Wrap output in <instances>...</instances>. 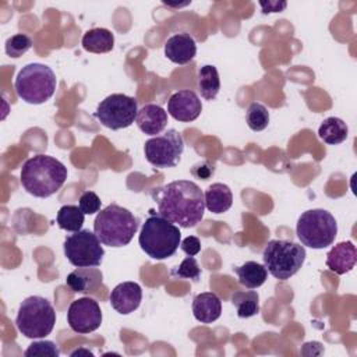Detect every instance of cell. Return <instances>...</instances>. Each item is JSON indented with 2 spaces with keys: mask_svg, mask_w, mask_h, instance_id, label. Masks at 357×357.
<instances>
[{
  "mask_svg": "<svg viewBox=\"0 0 357 357\" xmlns=\"http://www.w3.org/2000/svg\"><path fill=\"white\" fill-rule=\"evenodd\" d=\"M326 266L336 275L350 272L357 262V250L351 241H342L333 245L326 254Z\"/></svg>",
  "mask_w": 357,
  "mask_h": 357,
  "instance_id": "2e32d148",
  "label": "cell"
},
{
  "mask_svg": "<svg viewBox=\"0 0 357 357\" xmlns=\"http://www.w3.org/2000/svg\"><path fill=\"white\" fill-rule=\"evenodd\" d=\"M296 234L303 245L322 250L335 241L337 223L333 215L325 209H308L300 215Z\"/></svg>",
  "mask_w": 357,
  "mask_h": 357,
  "instance_id": "ba28073f",
  "label": "cell"
},
{
  "mask_svg": "<svg viewBox=\"0 0 357 357\" xmlns=\"http://www.w3.org/2000/svg\"><path fill=\"white\" fill-rule=\"evenodd\" d=\"M245 121L252 131H262L269 124V112L262 103L254 102L247 109Z\"/></svg>",
  "mask_w": 357,
  "mask_h": 357,
  "instance_id": "4316f807",
  "label": "cell"
},
{
  "mask_svg": "<svg viewBox=\"0 0 357 357\" xmlns=\"http://www.w3.org/2000/svg\"><path fill=\"white\" fill-rule=\"evenodd\" d=\"M20 180L28 194L47 198L60 190L67 180V167L49 155H35L24 162Z\"/></svg>",
  "mask_w": 357,
  "mask_h": 357,
  "instance_id": "7a4b0ae2",
  "label": "cell"
},
{
  "mask_svg": "<svg viewBox=\"0 0 357 357\" xmlns=\"http://www.w3.org/2000/svg\"><path fill=\"white\" fill-rule=\"evenodd\" d=\"M198 92L206 100H213L220 89V79L219 73L215 66L206 64L199 68L198 71V81H197Z\"/></svg>",
  "mask_w": 357,
  "mask_h": 357,
  "instance_id": "cb8c5ba5",
  "label": "cell"
},
{
  "mask_svg": "<svg viewBox=\"0 0 357 357\" xmlns=\"http://www.w3.org/2000/svg\"><path fill=\"white\" fill-rule=\"evenodd\" d=\"M82 47L91 53H107L114 46V35L106 28H92L82 36Z\"/></svg>",
  "mask_w": 357,
  "mask_h": 357,
  "instance_id": "44dd1931",
  "label": "cell"
},
{
  "mask_svg": "<svg viewBox=\"0 0 357 357\" xmlns=\"http://www.w3.org/2000/svg\"><path fill=\"white\" fill-rule=\"evenodd\" d=\"M231 304L236 307L237 317L251 318L259 312V296L254 290H237L231 294Z\"/></svg>",
  "mask_w": 357,
  "mask_h": 357,
  "instance_id": "d4e9b609",
  "label": "cell"
},
{
  "mask_svg": "<svg viewBox=\"0 0 357 357\" xmlns=\"http://www.w3.org/2000/svg\"><path fill=\"white\" fill-rule=\"evenodd\" d=\"M100 198L98 197L96 192L93 191H85L82 192V195L79 197V202L78 206L79 209L85 213V215H93L96 212L100 211Z\"/></svg>",
  "mask_w": 357,
  "mask_h": 357,
  "instance_id": "4dcf8cb0",
  "label": "cell"
},
{
  "mask_svg": "<svg viewBox=\"0 0 357 357\" xmlns=\"http://www.w3.org/2000/svg\"><path fill=\"white\" fill-rule=\"evenodd\" d=\"M215 173V163L211 160H202L198 162L191 167V174L201 180H208Z\"/></svg>",
  "mask_w": 357,
  "mask_h": 357,
  "instance_id": "1f68e13d",
  "label": "cell"
},
{
  "mask_svg": "<svg viewBox=\"0 0 357 357\" xmlns=\"http://www.w3.org/2000/svg\"><path fill=\"white\" fill-rule=\"evenodd\" d=\"M307 252L304 245L290 240H269L262 259L266 271L279 280H287L303 266Z\"/></svg>",
  "mask_w": 357,
  "mask_h": 357,
  "instance_id": "52a82bcc",
  "label": "cell"
},
{
  "mask_svg": "<svg viewBox=\"0 0 357 357\" xmlns=\"http://www.w3.org/2000/svg\"><path fill=\"white\" fill-rule=\"evenodd\" d=\"M103 275L98 268L93 266H84L77 268L67 275L66 283L70 290L75 293L89 294L96 291V289L102 284Z\"/></svg>",
  "mask_w": 357,
  "mask_h": 357,
  "instance_id": "ac0fdd59",
  "label": "cell"
},
{
  "mask_svg": "<svg viewBox=\"0 0 357 357\" xmlns=\"http://www.w3.org/2000/svg\"><path fill=\"white\" fill-rule=\"evenodd\" d=\"M319 138L329 145H339L346 141L349 135L347 124L339 117H328L325 119L318 128Z\"/></svg>",
  "mask_w": 357,
  "mask_h": 357,
  "instance_id": "603a6c76",
  "label": "cell"
},
{
  "mask_svg": "<svg viewBox=\"0 0 357 357\" xmlns=\"http://www.w3.org/2000/svg\"><path fill=\"white\" fill-rule=\"evenodd\" d=\"M84 212L77 205H63L56 216V222L60 229L66 231H78L84 225Z\"/></svg>",
  "mask_w": 357,
  "mask_h": 357,
  "instance_id": "484cf974",
  "label": "cell"
},
{
  "mask_svg": "<svg viewBox=\"0 0 357 357\" xmlns=\"http://www.w3.org/2000/svg\"><path fill=\"white\" fill-rule=\"evenodd\" d=\"M184 151V139L181 134L170 128L165 134L155 135L145 141V159L155 167L169 169L178 165Z\"/></svg>",
  "mask_w": 357,
  "mask_h": 357,
  "instance_id": "8fae6325",
  "label": "cell"
},
{
  "mask_svg": "<svg viewBox=\"0 0 357 357\" xmlns=\"http://www.w3.org/2000/svg\"><path fill=\"white\" fill-rule=\"evenodd\" d=\"M158 213L180 227H195L204 218V192L190 180H176L152 191Z\"/></svg>",
  "mask_w": 357,
  "mask_h": 357,
  "instance_id": "6da1fadb",
  "label": "cell"
},
{
  "mask_svg": "<svg viewBox=\"0 0 357 357\" xmlns=\"http://www.w3.org/2000/svg\"><path fill=\"white\" fill-rule=\"evenodd\" d=\"M56 324V311L42 296L26 297L18 308L15 325L20 333L29 339H42L50 335Z\"/></svg>",
  "mask_w": 357,
  "mask_h": 357,
  "instance_id": "8992f818",
  "label": "cell"
},
{
  "mask_svg": "<svg viewBox=\"0 0 357 357\" xmlns=\"http://www.w3.org/2000/svg\"><path fill=\"white\" fill-rule=\"evenodd\" d=\"M112 307L121 315L134 312L142 300V289L135 282L119 283L109 296Z\"/></svg>",
  "mask_w": 357,
  "mask_h": 357,
  "instance_id": "5bb4252c",
  "label": "cell"
},
{
  "mask_svg": "<svg viewBox=\"0 0 357 357\" xmlns=\"http://www.w3.org/2000/svg\"><path fill=\"white\" fill-rule=\"evenodd\" d=\"M191 307L194 318L202 324H212L222 314V301L213 291L197 294Z\"/></svg>",
  "mask_w": 357,
  "mask_h": 357,
  "instance_id": "d6986e66",
  "label": "cell"
},
{
  "mask_svg": "<svg viewBox=\"0 0 357 357\" xmlns=\"http://www.w3.org/2000/svg\"><path fill=\"white\" fill-rule=\"evenodd\" d=\"M141 250L152 259L170 258L181 243L180 229L159 213L145 219L138 237Z\"/></svg>",
  "mask_w": 357,
  "mask_h": 357,
  "instance_id": "277c9868",
  "label": "cell"
},
{
  "mask_svg": "<svg viewBox=\"0 0 357 357\" xmlns=\"http://www.w3.org/2000/svg\"><path fill=\"white\" fill-rule=\"evenodd\" d=\"M32 47V39L25 33H15L6 40V53L13 59H18Z\"/></svg>",
  "mask_w": 357,
  "mask_h": 357,
  "instance_id": "83f0119b",
  "label": "cell"
},
{
  "mask_svg": "<svg viewBox=\"0 0 357 357\" xmlns=\"http://www.w3.org/2000/svg\"><path fill=\"white\" fill-rule=\"evenodd\" d=\"M238 278V283L247 289H257L265 283L268 279V271L265 265L255 261H247L240 266L233 268Z\"/></svg>",
  "mask_w": 357,
  "mask_h": 357,
  "instance_id": "7402d4cb",
  "label": "cell"
},
{
  "mask_svg": "<svg viewBox=\"0 0 357 357\" xmlns=\"http://www.w3.org/2000/svg\"><path fill=\"white\" fill-rule=\"evenodd\" d=\"M70 356H71V357H75V356H93V353L89 351V350H86V349H77V350L71 351Z\"/></svg>",
  "mask_w": 357,
  "mask_h": 357,
  "instance_id": "e575fe53",
  "label": "cell"
},
{
  "mask_svg": "<svg viewBox=\"0 0 357 357\" xmlns=\"http://www.w3.org/2000/svg\"><path fill=\"white\" fill-rule=\"evenodd\" d=\"M60 350L57 344L52 340H36L28 346V349L24 351V356L26 357H35V356H47V357H59Z\"/></svg>",
  "mask_w": 357,
  "mask_h": 357,
  "instance_id": "f546056e",
  "label": "cell"
},
{
  "mask_svg": "<svg viewBox=\"0 0 357 357\" xmlns=\"http://www.w3.org/2000/svg\"><path fill=\"white\" fill-rule=\"evenodd\" d=\"M259 6L262 8L264 14H271V13H280L287 7L286 1H259Z\"/></svg>",
  "mask_w": 357,
  "mask_h": 357,
  "instance_id": "836d02e7",
  "label": "cell"
},
{
  "mask_svg": "<svg viewBox=\"0 0 357 357\" xmlns=\"http://www.w3.org/2000/svg\"><path fill=\"white\" fill-rule=\"evenodd\" d=\"M197 54V43L194 38L187 33H176L165 43V56L176 64H187Z\"/></svg>",
  "mask_w": 357,
  "mask_h": 357,
  "instance_id": "9a60e30c",
  "label": "cell"
},
{
  "mask_svg": "<svg viewBox=\"0 0 357 357\" xmlns=\"http://www.w3.org/2000/svg\"><path fill=\"white\" fill-rule=\"evenodd\" d=\"M205 208L212 213L227 212L233 204V194L229 185L223 183L211 184L204 194Z\"/></svg>",
  "mask_w": 357,
  "mask_h": 357,
  "instance_id": "ffe728a7",
  "label": "cell"
},
{
  "mask_svg": "<svg viewBox=\"0 0 357 357\" xmlns=\"http://www.w3.org/2000/svg\"><path fill=\"white\" fill-rule=\"evenodd\" d=\"M180 247L187 254V257H195L201 251V241L195 236H187L181 240Z\"/></svg>",
  "mask_w": 357,
  "mask_h": 357,
  "instance_id": "d6a6232c",
  "label": "cell"
},
{
  "mask_svg": "<svg viewBox=\"0 0 357 357\" xmlns=\"http://www.w3.org/2000/svg\"><path fill=\"white\" fill-rule=\"evenodd\" d=\"M137 99L124 93H112L106 96L96 107L93 116L110 130L130 127L137 119Z\"/></svg>",
  "mask_w": 357,
  "mask_h": 357,
  "instance_id": "30bf717a",
  "label": "cell"
},
{
  "mask_svg": "<svg viewBox=\"0 0 357 357\" xmlns=\"http://www.w3.org/2000/svg\"><path fill=\"white\" fill-rule=\"evenodd\" d=\"M172 276L198 282L201 278V268L194 257H187L180 262V265L176 269L172 271Z\"/></svg>",
  "mask_w": 357,
  "mask_h": 357,
  "instance_id": "f1b7e54d",
  "label": "cell"
},
{
  "mask_svg": "<svg viewBox=\"0 0 357 357\" xmlns=\"http://www.w3.org/2000/svg\"><path fill=\"white\" fill-rule=\"evenodd\" d=\"M64 255L68 262L77 268L99 266L105 257L100 240L88 229H81L66 237Z\"/></svg>",
  "mask_w": 357,
  "mask_h": 357,
  "instance_id": "9c48e42d",
  "label": "cell"
},
{
  "mask_svg": "<svg viewBox=\"0 0 357 357\" xmlns=\"http://www.w3.org/2000/svg\"><path fill=\"white\" fill-rule=\"evenodd\" d=\"M138 225L139 220L127 208L110 204L98 212L93 231L102 244L119 248L130 244Z\"/></svg>",
  "mask_w": 357,
  "mask_h": 357,
  "instance_id": "3957f363",
  "label": "cell"
},
{
  "mask_svg": "<svg viewBox=\"0 0 357 357\" xmlns=\"http://www.w3.org/2000/svg\"><path fill=\"white\" fill-rule=\"evenodd\" d=\"M202 112V102L191 89L174 92L167 102V113L178 121L190 123L198 119Z\"/></svg>",
  "mask_w": 357,
  "mask_h": 357,
  "instance_id": "4fadbf2b",
  "label": "cell"
},
{
  "mask_svg": "<svg viewBox=\"0 0 357 357\" xmlns=\"http://www.w3.org/2000/svg\"><path fill=\"white\" fill-rule=\"evenodd\" d=\"M57 86L53 70L40 63H29L17 74L14 88L20 99L29 105H40L49 100Z\"/></svg>",
  "mask_w": 357,
  "mask_h": 357,
  "instance_id": "5b68a950",
  "label": "cell"
},
{
  "mask_svg": "<svg viewBox=\"0 0 357 357\" xmlns=\"http://www.w3.org/2000/svg\"><path fill=\"white\" fill-rule=\"evenodd\" d=\"M67 322L71 331L85 335L96 331L102 324V311L91 297H81L74 300L67 311Z\"/></svg>",
  "mask_w": 357,
  "mask_h": 357,
  "instance_id": "7c38bea8",
  "label": "cell"
},
{
  "mask_svg": "<svg viewBox=\"0 0 357 357\" xmlns=\"http://www.w3.org/2000/svg\"><path fill=\"white\" fill-rule=\"evenodd\" d=\"M135 123L144 134H160L167 126V112L159 105L148 103L138 110Z\"/></svg>",
  "mask_w": 357,
  "mask_h": 357,
  "instance_id": "e0dca14e",
  "label": "cell"
}]
</instances>
